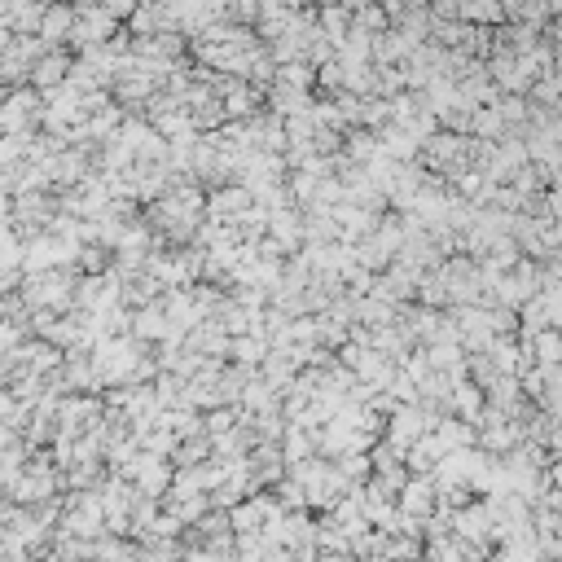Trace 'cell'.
Listing matches in <instances>:
<instances>
[{
  "label": "cell",
  "mask_w": 562,
  "mask_h": 562,
  "mask_svg": "<svg viewBox=\"0 0 562 562\" xmlns=\"http://www.w3.org/2000/svg\"><path fill=\"white\" fill-rule=\"evenodd\" d=\"M66 27H70V14H53V18L44 22V36H48V40H62Z\"/></svg>",
  "instance_id": "obj_4"
},
{
  "label": "cell",
  "mask_w": 562,
  "mask_h": 562,
  "mask_svg": "<svg viewBox=\"0 0 562 562\" xmlns=\"http://www.w3.org/2000/svg\"><path fill=\"white\" fill-rule=\"evenodd\" d=\"M62 66H66L62 58H48V62H40V66H36V84H40V88L58 84V80H62Z\"/></svg>",
  "instance_id": "obj_2"
},
{
  "label": "cell",
  "mask_w": 562,
  "mask_h": 562,
  "mask_svg": "<svg viewBox=\"0 0 562 562\" xmlns=\"http://www.w3.org/2000/svg\"><path fill=\"white\" fill-rule=\"evenodd\" d=\"M404 505L413 509V514H426V505H430V483H408V497Z\"/></svg>",
  "instance_id": "obj_1"
},
{
  "label": "cell",
  "mask_w": 562,
  "mask_h": 562,
  "mask_svg": "<svg viewBox=\"0 0 562 562\" xmlns=\"http://www.w3.org/2000/svg\"><path fill=\"white\" fill-rule=\"evenodd\" d=\"M536 347H541L545 361H562V339L558 334H541V339H536Z\"/></svg>",
  "instance_id": "obj_3"
}]
</instances>
